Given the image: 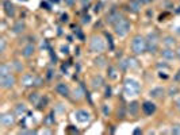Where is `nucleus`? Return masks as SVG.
I'll use <instances>...</instances> for the list:
<instances>
[{
    "label": "nucleus",
    "mask_w": 180,
    "mask_h": 135,
    "mask_svg": "<svg viewBox=\"0 0 180 135\" xmlns=\"http://www.w3.org/2000/svg\"><path fill=\"white\" fill-rule=\"evenodd\" d=\"M106 49V42L100 35H92L89 39V50L93 53L100 54Z\"/></svg>",
    "instance_id": "obj_3"
},
{
    "label": "nucleus",
    "mask_w": 180,
    "mask_h": 135,
    "mask_svg": "<svg viewBox=\"0 0 180 135\" xmlns=\"http://www.w3.org/2000/svg\"><path fill=\"white\" fill-rule=\"evenodd\" d=\"M131 50L135 56L145 53L146 52V38H144L141 35H135L131 41Z\"/></svg>",
    "instance_id": "obj_2"
},
{
    "label": "nucleus",
    "mask_w": 180,
    "mask_h": 135,
    "mask_svg": "<svg viewBox=\"0 0 180 135\" xmlns=\"http://www.w3.org/2000/svg\"><path fill=\"white\" fill-rule=\"evenodd\" d=\"M25 29H26L25 22H23V20H18V22H15L14 26H12V33L14 34H22L23 31H25Z\"/></svg>",
    "instance_id": "obj_17"
},
{
    "label": "nucleus",
    "mask_w": 180,
    "mask_h": 135,
    "mask_svg": "<svg viewBox=\"0 0 180 135\" xmlns=\"http://www.w3.org/2000/svg\"><path fill=\"white\" fill-rule=\"evenodd\" d=\"M164 93H165V89H164V88H161V87L153 88V89L150 91V96H152L153 99H161L163 96H164Z\"/></svg>",
    "instance_id": "obj_19"
},
{
    "label": "nucleus",
    "mask_w": 180,
    "mask_h": 135,
    "mask_svg": "<svg viewBox=\"0 0 180 135\" xmlns=\"http://www.w3.org/2000/svg\"><path fill=\"white\" fill-rule=\"evenodd\" d=\"M68 50H69V49H68V46H62V47H61V52L64 53V54H68V53H69Z\"/></svg>",
    "instance_id": "obj_38"
},
{
    "label": "nucleus",
    "mask_w": 180,
    "mask_h": 135,
    "mask_svg": "<svg viewBox=\"0 0 180 135\" xmlns=\"http://www.w3.org/2000/svg\"><path fill=\"white\" fill-rule=\"evenodd\" d=\"M129 68H138V64H137V60L133 58V57H129Z\"/></svg>",
    "instance_id": "obj_28"
},
{
    "label": "nucleus",
    "mask_w": 180,
    "mask_h": 135,
    "mask_svg": "<svg viewBox=\"0 0 180 135\" xmlns=\"http://www.w3.org/2000/svg\"><path fill=\"white\" fill-rule=\"evenodd\" d=\"M3 7H4V12H6L7 16L12 18L14 15H15V7H14V4L10 2V0H4V3H3Z\"/></svg>",
    "instance_id": "obj_13"
},
{
    "label": "nucleus",
    "mask_w": 180,
    "mask_h": 135,
    "mask_svg": "<svg viewBox=\"0 0 180 135\" xmlns=\"http://www.w3.org/2000/svg\"><path fill=\"white\" fill-rule=\"evenodd\" d=\"M26 111H27V108L26 106L23 103H19L15 106V115H18V116H22V115H25L26 114Z\"/></svg>",
    "instance_id": "obj_23"
},
{
    "label": "nucleus",
    "mask_w": 180,
    "mask_h": 135,
    "mask_svg": "<svg viewBox=\"0 0 180 135\" xmlns=\"http://www.w3.org/2000/svg\"><path fill=\"white\" fill-rule=\"evenodd\" d=\"M159 35L157 33H149L146 37V50L149 52L150 54H154L157 53L159 50Z\"/></svg>",
    "instance_id": "obj_5"
},
{
    "label": "nucleus",
    "mask_w": 180,
    "mask_h": 135,
    "mask_svg": "<svg viewBox=\"0 0 180 135\" xmlns=\"http://www.w3.org/2000/svg\"><path fill=\"white\" fill-rule=\"evenodd\" d=\"M175 53H176V57H178V58L180 60V46H179L178 49H176V52H175Z\"/></svg>",
    "instance_id": "obj_41"
},
{
    "label": "nucleus",
    "mask_w": 180,
    "mask_h": 135,
    "mask_svg": "<svg viewBox=\"0 0 180 135\" xmlns=\"http://www.w3.org/2000/svg\"><path fill=\"white\" fill-rule=\"evenodd\" d=\"M56 91H57V93L58 95H61V96H64V97H68L69 96V87L66 85L65 83H60V84H57L56 85Z\"/></svg>",
    "instance_id": "obj_11"
},
{
    "label": "nucleus",
    "mask_w": 180,
    "mask_h": 135,
    "mask_svg": "<svg viewBox=\"0 0 180 135\" xmlns=\"http://www.w3.org/2000/svg\"><path fill=\"white\" fill-rule=\"evenodd\" d=\"M75 118H76V120L80 123H87V122H89V119H91V115L85 110H77L75 112Z\"/></svg>",
    "instance_id": "obj_7"
},
{
    "label": "nucleus",
    "mask_w": 180,
    "mask_h": 135,
    "mask_svg": "<svg viewBox=\"0 0 180 135\" xmlns=\"http://www.w3.org/2000/svg\"><path fill=\"white\" fill-rule=\"evenodd\" d=\"M175 45H176V41H175V38L172 37V35H167V37L163 38V46H164V47L173 49Z\"/></svg>",
    "instance_id": "obj_20"
},
{
    "label": "nucleus",
    "mask_w": 180,
    "mask_h": 135,
    "mask_svg": "<svg viewBox=\"0 0 180 135\" xmlns=\"http://www.w3.org/2000/svg\"><path fill=\"white\" fill-rule=\"evenodd\" d=\"M175 106H176V108H178V111H179V112H180V99H178V100H176Z\"/></svg>",
    "instance_id": "obj_39"
},
{
    "label": "nucleus",
    "mask_w": 180,
    "mask_h": 135,
    "mask_svg": "<svg viewBox=\"0 0 180 135\" xmlns=\"http://www.w3.org/2000/svg\"><path fill=\"white\" fill-rule=\"evenodd\" d=\"M19 134H35L34 130H21Z\"/></svg>",
    "instance_id": "obj_36"
},
{
    "label": "nucleus",
    "mask_w": 180,
    "mask_h": 135,
    "mask_svg": "<svg viewBox=\"0 0 180 135\" xmlns=\"http://www.w3.org/2000/svg\"><path fill=\"white\" fill-rule=\"evenodd\" d=\"M104 96H106V97H110V96H111V88H110V87L106 89V95H104Z\"/></svg>",
    "instance_id": "obj_37"
},
{
    "label": "nucleus",
    "mask_w": 180,
    "mask_h": 135,
    "mask_svg": "<svg viewBox=\"0 0 180 135\" xmlns=\"http://www.w3.org/2000/svg\"><path fill=\"white\" fill-rule=\"evenodd\" d=\"M93 62H95V65L97 68H104L106 65H107V60H106L104 56H99V57H96V58L93 60Z\"/></svg>",
    "instance_id": "obj_24"
},
{
    "label": "nucleus",
    "mask_w": 180,
    "mask_h": 135,
    "mask_svg": "<svg viewBox=\"0 0 180 135\" xmlns=\"http://www.w3.org/2000/svg\"><path fill=\"white\" fill-rule=\"evenodd\" d=\"M127 111L130 112V115H137V114H138V111H140V104L137 101H131L130 104H129V107H127Z\"/></svg>",
    "instance_id": "obj_21"
},
{
    "label": "nucleus",
    "mask_w": 180,
    "mask_h": 135,
    "mask_svg": "<svg viewBox=\"0 0 180 135\" xmlns=\"http://www.w3.org/2000/svg\"><path fill=\"white\" fill-rule=\"evenodd\" d=\"M15 123V116L12 114H3L0 116V124L4 127H10L11 124Z\"/></svg>",
    "instance_id": "obj_8"
},
{
    "label": "nucleus",
    "mask_w": 180,
    "mask_h": 135,
    "mask_svg": "<svg viewBox=\"0 0 180 135\" xmlns=\"http://www.w3.org/2000/svg\"><path fill=\"white\" fill-rule=\"evenodd\" d=\"M29 100H30V103H33V104H38V100H40V95H38V93H31L30 97H29Z\"/></svg>",
    "instance_id": "obj_27"
},
{
    "label": "nucleus",
    "mask_w": 180,
    "mask_h": 135,
    "mask_svg": "<svg viewBox=\"0 0 180 135\" xmlns=\"http://www.w3.org/2000/svg\"><path fill=\"white\" fill-rule=\"evenodd\" d=\"M34 52H35V46L33 43H27L22 50V56L26 57V58H30V57L34 54Z\"/></svg>",
    "instance_id": "obj_16"
},
{
    "label": "nucleus",
    "mask_w": 180,
    "mask_h": 135,
    "mask_svg": "<svg viewBox=\"0 0 180 135\" xmlns=\"http://www.w3.org/2000/svg\"><path fill=\"white\" fill-rule=\"evenodd\" d=\"M116 114H118V118L119 119H123L125 116H126V108H125V107H119L118 108V112H116Z\"/></svg>",
    "instance_id": "obj_29"
},
{
    "label": "nucleus",
    "mask_w": 180,
    "mask_h": 135,
    "mask_svg": "<svg viewBox=\"0 0 180 135\" xmlns=\"http://www.w3.org/2000/svg\"><path fill=\"white\" fill-rule=\"evenodd\" d=\"M12 65L15 66V69H17V72H22V69H23V65L19 62V61H14Z\"/></svg>",
    "instance_id": "obj_33"
},
{
    "label": "nucleus",
    "mask_w": 180,
    "mask_h": 135,
    "mask_svg": "<svg viewBox=\"0 0 180 135\" xmlns=\"http://www.w3.org/2000/svg\"><path fill=\"white\" fill-rule=\"evenodd\" d=\"M103 84H104V81H103V77H102V76L96 74V76L92 77V80H91V87L93 88V89H99V88L103 87Z\"/></svg>",
    "instance_id": "obj_15"
},
{
    "label": "nucleus",
    "mask_w": 180,
    "mask_h": 135,
    "mask_svg": "<svg viewBox=\"0 0 180 135\" xmlns=\"http://www.w3.org/2000/svg\"><path fill=\"white\" fill-rule=\"evenodd\" d=\"M141 91V85L138 81L133 80V79H126L123 83V92L127 97H134L140 93Z\"/></svg>",
    "instance_id": "obj_1"
},
{
    "label": "nucleus",
    "mask_w": 180,
    "mask_h": 135,
    "mask_svg": "<svg viewBox=\"0 0 180 135\" xmlns=\"http://www.w3.org/2000/svg\"><path fill=\"white\" fill-rule=\"evenodd\" d=\"M62 22H66L68 20V15H62V19H61Z\"/></svg>",
    "instance_id": "obj_43"
},
{
    "label": "nucleus",
    "mask_w": 180,
    "mask_h": 135,
    "mask_svg": "<svg viewBox=\"0 0 180 135\" xmlns=\"http://www.w3.org/2000/svg\"><path fill=\"white\" fill-rule=\"evenodd\" d=\"M66 3H68L69 6H72L73 4V0H66Z\"/></svg>",
    "instance_id": "obj_45"
},
{
    "label": "nucleus",
    "mask_w": 180,
    "mask_h": 135,
    "mask_svg": "<svg viewBox=\"0 0 180 135\" xmlns=\"http://www.w3.org/2000/svg\"><path fill=\"white\" fill-rule=\"evenodd\" d=\"M114 30H115V34L118 37L127 35L129 31H130V22H129L126 18L119 19V20L114 25Z\"/></svg>",
    "instance_id": "obj_4"
},
{
    "label": "nucleus",
    "mask_w": 180,
    "mask_h": 135,
    "mask_svg": "<svg viewBox=\"0 0 180 135\" xmlns=\"http://www.w3.org/2000/svg\"><path fill=\"white\" fill-rule=\"evenodd\" d=\"M161 57L167 61H172L176 57V53L173 52V49H171V47H164L161 50Z\"/></svg>",
    "instance_id": "obj_14"
},
{
    "label": "nucleus",
    "mask_w": 180,
    "mask_h": 135,
    "mask_svg": "<svg viewBox=\"0 0 180 135\" xmlns=\"http://www.w3.org/2000/svg\"><path fill=\"white\" fill-rule=\"evenodd\" d=\"M171 133L175 135H180V124H173L171 128Z\"/></svg>",
    "instance_id": "obj_31"
},
{
    "label": "nucleus",
    "mask_w": 180,
    "mask_h": 135,
    "mask_svg": "<svg viewBox=\"0 0 180 135\" xmlns=\"http://www.w3.org/2000/svg\"><path fill=\"white\" fill-rule=\"evenodd\" d=\"M34 85H35V87H41V85H42V79H41V77H35Z\"/></svg>",
    "instance_id": "obj_35"
},
{
    "label": "nucleus",
    "mask_w": 180,
    "mask_h": 135,
    "mask_svg": "<svg viewBox=\"0 0 180 135\" xmlns=\"http://www.w3.org/2000/svg\"><path fill=\"white\" fill-rule=\"evenodd\" d=\"M107 77L110 80H116L118 79V70L115 66H108L107 68Z\"/></svg>",
    "instance_id": "obj_22"
},
{
    "label": "nucleus",
    "mask_w": 180,
    "mask_h": 135,
    "mask_svg": "<svg viewBox=\"0 0 180 135\" xmlns=\"http://www.w3.org/2000/svg\"><path fill=\"white\" fill-rule=\"evenodd\" d=\"M142 111L145 115L150 116V115H153L156 112V104L152 103V101H145L142 104Z\"/></svg>",
    "instance_id": "obj_10"
},
{
    "label": "nucleus",
    "mask_w": 180,
    "mask_h": 135,
    "mask_svg": "<svg viewBox=\"0 0 180 135\" xmlns=\"http://www.w3.org/2000/svg\"><path fill=\"white\" fill-rule=\"evenodd\" d=\"M4 50H6V39L2 38V39H0V52L4 53Z\"/></svg>",
    "instance_id": "obj_34"
},
{
    "label": "nucleus",
    "mask_w": 180,
    "mask_h": 135,
    "mask_svg": "<svg viewBox=\"0 0 180 135\" xmlns=\"http://www.w3.org/2000/svg\"><path fill=\"white\" fill-rule=\"evenodd\" d=\"M127 7H129V11H131V12H140V10H141V3L138 2V0H130L129 2V4H127Z\"/></svg>",
    "instance_id": "obj_18"
},
{
    "label": "nucleus",
    "mask_w": 180,
    "mask_h": 135,
    "mask_svg": "<svg viewBox=\"0 0 180 135\" xmlns=\"http://www.w3.org/2000/svg\"><path fill=\"white\" fill-rule=\"evenodd\" d=\"M122 18H123V16H122V15H121V14L118 12V11H116V10H112L111 12L107 15V19H106V20H107V23H110V25L114 26L115 23L118 22L119 19H122Z\"/></svg>",
    "instance_id": "obj_9"
},
{
    "label": "nucleus",
    "mask_w": 180,
    "mask_h": 135,
    "mask_svg": "<svg viewBox=\"0 0 180 135\" xmlns=\"http://www.w3.org/2000/svg\"><path fill=\"white\" fill-rule=\"evenodd\" d=\"M79 2H80L83 6H85V4H89V2H91V0H79Z\"/></svg>",
    "instance_id": "obj_40"
},
{
    "label": "nucleus",
    "mask_w": 180,
    "mask_h": 135,
    "mask_svg": "<svg viewBox=\"0 0 180 135\" xmlns=\"http://www.w3.org/2000/svg\"><path fill=\"white\" fill-rule=\"evenodd\" d=\"M15 83H17V79H15L12 73L6 74V76H0V87L3 89H11L15 85Z\"/></svg>",
    "instance_id": "obj_6"
},
{
    "label": "nucleus",
    "mask_w": 180,
    "mask_h": 135,
    "mask_svg": "<svg viewBox=\"0 0 180 135\" xmlns=\"http://www.w3.org/2000/svg\"><path fill=\"white\" fill-rule=\"evenodd\" d=\"M35 83V76L31 74V73H26V74L22 76V85L25 87H31L34 85Z\"/></svg>",
    "instance_id": "obj_12"
},
{
    "label": "nucleus",
    "mask_w": 180,
    "mask_h": 135,
    "mask_svg": "<svg viewBox=\"0 0 180 135\" xmlns=\"http://www.w3.org/2000/svg\"><path fill=\"white\" fill-rule=\"evenodd\" d=\"M127 68H129V61H127V58L119 61V69H122V70H126Z\"/></svg>",
    "instance_id": "obj_30"
},
{
    "label": "nucleus",
    "mask_w": 180,
    "mask_h": 135,
    "mask_svg": "<svg viewBox=\"0 0 180 135\" xmlns=\"http://www.w3.org/2000/svg\"><path fill=\"white\" fill-rule=\"evenodd\" d=\"M10 73H11V65L2 64V66H0V76H6V74H10Z\"/></svg>",
    "instance_id": "obj_25"
},
{
    "label": "nucleus",
    "mask_w": 180,
    "mask_h": 135,
    "mask_svg": "<svg viewBox=\"0 0 180 135\" xmlns=\"http://www.w3.org/2000/svg\"><path fill=\"white\" fill-rule=\"evenodd\" d=\"M175 80H176V81H179V80H180V70L178 72V74H176V77H175Z\"/></svg>",
    "instance_id": "obj_44"
},
{
    "label": "nucleus",
    "mask_w": 180,
    "mask_h": 135,
    "mask_svg": "<svg viewBox=\"0 0 180 135\" xmlns=\"http://www.w3.org/2000/svg\"><path fill=\"white\" fill-rule=\"evenodd\" d=\"M138 2L141 3V4H144V3H146V2H148V0H138Z\"/></svg>",
    "instance_id": "obj_46"
},
{
    "label": "nucleus",
    "mask_w": 180,
    "mask_h": 135,
    "mask_svg": "<svg viewBox=\"0 0 180 135\" xmlns=\"http://www.w3.org/2000/svg\"><path fill=\"white\" fill-rule=\"evenodd\" d=\"M45 124H48V126L54 124V119H53V115H52V114L48 115V118L45 119Z\"/></svg>",
    "instance_id": "obj_32"
},
{
    "label": "nucleus",
    "mask_w": 180,
    "mask_h": 135,
    "mask_svg": "<svg viewBox=\"0 0 180 135\" xmlns=\"http://www.w3.org/2000/svg\"><path fill=\"white\" fill-rule=\"evenodd\" d=\"M178 93H179V87H178V85H172V87H169V89H168V95L173 97V96L178 95Z\"/></svg>",
    "instance_id": "obj_26"
},
{
    "label": "nucleus",
    "mask_w": 180,
    "mask_h": 135,
    "mask_svg": "<svg viewBox=\"0 0 180 135\" xmlns=\"http://www.w3.org/2000/svg\"><path fill=\"white\" fill-rule=\"evenodd\" d=\"M89 22V16L87 15V16H84V19H83V23H88Z\"/></svg>",
    "instance_id": "obj_42"
}]
</instances>
